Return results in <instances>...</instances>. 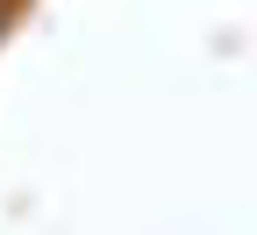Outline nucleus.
<instances>
[{
	"label": "nucleus",
	"mask_w": 257,
	"mask_h": 235,
	"mask_svg": "<svg viewBox=\"0 0 257 235\" xmlns=\"http://www.w3.org/2000/svg\"><path fill=\"white\" fill-rule=\"evenodd\" d=\"M8 22H15V0H0V36H8Z\"/></svg>",
	"instance_id": "nucleus-1"
}]
</instances>
